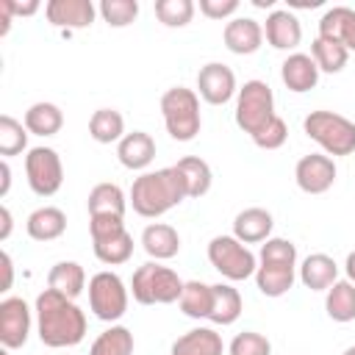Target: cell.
I'll use <instances>...</instances> for the list:
<instances>
[{
	"mask_svg": "<svg viewBox=\"0 0 355 355\" xmlns=\"http://www.w3.org/2000/svg\"><path fill=\"white\" fill-rule=\"evenodd\" d=\"M36 333L44 347L64 349V347H78L86 336V313L80 305L53 288L39 291L36 305Z\"/></svg>",
	"mask_w": 355,
	"mask_h": 355,
	"instance_id": "cell-1",
	"label": "cell"
},
{
	"mask_svg": "<svg viewBox=\"0 0 355 355\" xmlns=\"http://www.w3.org/2000/svg\"><path fill=\"white\" fill-rule=\"evenodd\" d=\"M189 197L186 180L178 166H164L155 172H141L130 186V205L139 216L155 219L180 205Z\"/></svg>",
	"mask_w": 355,
	"mask_h": 355,
	"instance_id": "cell-2",
	"label": "cell"
},
{
	"mask_svg": "<svg viewBox=\"0 0 355 355\" xmlns=\"http://www.w3.org/2000/svg\"><path fill=\"white\" fill-rule=\"evenodd\" d=\"M161 114H164L166 133L175 141H191L202 128L200 94L194 89H186V86L166 89L161 94Z\"/></svg>",
	"mask_w": 355,
	"mask_h": 355,
	"instance_id": "cell-3",
	"label": "cell"
},
{
	"mask_svg": "<svg viewBox=\"0 0 355 355\" xmlns=\"http://www.w3.org/2000/svg\"><path fill=\"white\" fill-rule=\"evenodd\" d=\"M183 286H186V280H180L175 269L161 266L158 261L141 263L133 272V280H130L133 300L141 302V305H169V302H178L180 294H183Z\"/></svg>",
	"mask_w": 355,
	"mask_h": 355,
	"instance_id": "cell-4",
	"label": "cell"
},
{
	"mask_svg": "<svg viewBox=\"0 0 355 355\" xmlns=\"http://www.w3.org/2000/svg\"><path fill=\"white\" fill-rule=\"evenodd\" d=\"M302 130L313 139L324 155H352L355 153V122L336 111H311L302 119Z\"/></svg>",
	"mask_w": 355,
	"mask_h": 355,
	"instance_id": "cell-5",
	"label": "cell"
},
{
	"mask_svg": "<svg viewBox=\"0 0 355 355\" xmlns=\"http://www.w3.org/2000/svg\"><path fill=\"white\" fill-rule=\"evenodd\" d=\"M275 94L263 80H247L236 94V125L250 133V139L275 119Z\"/></svg>",
	"mask_w": 355,
	"mask_h": 355,
	"instance_id": "cell-6",
	"label": "cell"
},
{
	"mask_svg": "<svg viewBox=\"0 0 355 355\" xmlns=\"http://www.w3.org/2000/svg\"><path fill=\"white\" fill-rule=\"evenodd\" d=\"M208 261L227 280H247L258 269V258L236 236H214L208 244Z\"/></svg>",
	"mask_w": 355,
	"mask_h": 355,
	"instance_id": "cell-7",
	"label": "cell"
},
{
	"mask_svg": "<svg viewBox=\"0 0 355 355\" xmlns=\"http://www.w3.org/2000/svg\"><path fill=\"white\" fill-rule=\"evenodd\" d=\"M89 308L103 322H116L128 311V288L116 272H97L89 280Z\"/></svg>",
	"mask_w": 355,
	"mask_h": 355,
	"instance_id": "cell-8",
	"label": "cell"
},
{
	"mask_svg": "<svg viewBox=\"0 0 355 355\" xmlns=\"http://www.w3.org/2000/svg\"><path fill=\"white\" fill-rule=\"evenodd\" d=\"M28 186L36 197H53L64 183V164L53 147H31L25 155Z\"/></svg>",
	"mask_w": 355,
	"mask_h": 355,
	"instance_id": "cell-9",
	"label": "cell"
},
{
	"mask_svg": "<svg viewBox=\"0 0 355 355\" xmlns=\"http://www.w3.org/2000/svg\"><path fill=\"white\" fill-rule=\"evenodd\" d=\"M31 308L22 297H6L0 302V344L6 349L25 347L31 336Z\"/></svg>",
	"mask_w": 355,
	"mask_h": 355,
	"instance_id": "cell-10",
	"label": "cell"
},
{
	"mask_svg": "<svg viewBox=\"0 0 355 355\" xmlns=\"http://www.w3.org/2000/svg\"><path fill=\"white\" fill-rule=\"evenodd\" d=\"M197 92L205 103L211 105H225L227 100H233V94H239L236 86V75L227 64L219 61H208L205 67H200L197 72Z\"/></svg>",
	"mask_w": 355,
	"mask_h": 355,
	"instance_id": "cell-11",
	"label": "cell"
},
{
	"mask_svg": "<svg viewBox=\"0 0 355 355\" xmlns=\"http://www.w3.org/2000/svg\"><path fill=\"white\" fill-rule=\"evenodd\" d=\"M294 180L305 194H324L336 183V164L324 153L302 155L294 166Z\"/></svg>",
	"mask_w": 355,
	"mask_h": 355,
	"instance_id": "cell-12",
	"label": "cell"
},
{
	"mask_svg": "<svg viewBox=\"0 0 355 355\" xmlns=\"http://www.w3.org/2000/svg\"><path fill=\"white\" fill-rule=\"evenodd\" d=\"M94 14H97V8L92 0H50L44 6L47 22L55 28H67V31L89 28L94 22Z\"/></svg>",
	"mask_w": 355,
	"mask_h": 355,
	"instance_id": "cell-13",
	"label": "cell"
},
{
	"mask_svg": "<svg viewBox=\"0 0 355 355\" xmlns=\"http://www.w3.org/2000/svg\"><path fill=\"white\" fill-rule=\"evenodd\" d=\"M263 36L275 50H294L302 42V25L288 8H272L263 22Z\"/></svg>",
	"mask_w": 355,
	"mask_h": 355,
	"instance_id": "cell-14",
	"label": "cell"
},
{
	"mask_svg": "<svg viewBox=\"0 0 355 355\" xmlns=\"http://www.w3.org/2000/svg\"><path fill=\"white\" fill-rule=\"evenodd\" d=\"M222 42L236 55H252L263 42V25L252 17H236L225 25Z\"/></svg>",
	"mask_w": 355,
	"mask_h": 355,
	"instance_id": "cell-15",
	"label": "cell"
},
{
	"mask_svg": "<svg viewBox=\"0 0 355 355\" xmlns=\"http://www.w3.org/2000/svg\"><path fill=\"white\" fill-rule=\"evenodd\" d=\"M272 227H275L272 214L258 205L239 211L233 219V236L241 244H263L266 239H272Z\"/></svg>",
	"mask_w": 355,
	"mask_h": 355,
	"instance_id": "cell-16",
	"label": "cell"
},
{
	"mask_svg": "<svg viewBox=\"0 0 355 355\" xmlns=\"http://www.w3.org/2000/svg\"><path fill=\"white\" fill-rule=\"evenodd\" d=\"M116 158L125 169H147L155 158V139L144 130H133V133H125L122 141L116 144Z\"/></svg>",
	"mask_w": 355,
	"mask_h": 355,
	"instance_id": "cell-17",
	"label": "cell"
},
{
	"mask_svg": "<svg viewBox=\"0 0 355 355\" xmlns=\"http://www.w3.org/2000/svg\"><path fill=\"white\" fill-rule=\"evenodd\" d=\"M280 78L286 83L288 92H311L319 83V67L308 53H291L283 64H280Z\"/></svg>",
	"mask_w": 355,
	"mask_h": 355,
	"instance_id": "cell-18",
	"label": "cell"
},
{
	"mask_svg": "<svg viewBox=\"0 0 355 355\" xmlns=\"http://www.w3.org/2000/svg\"><path fill=\"white\" fill-rule=\"evenodd\" d=\"M319 36L344 44L347 50H355V8L333 6L319 19Z\"/></svg>",
	"mask_w": 355,
	"mask_h": 355,
	"instance_id": "cell-19",
	"label": "cell"
},
{
	"mask_svg": "<svg viewBox=\"0 0 355 355\" xmlns=\"http://www.w3.org/2000/svg\"><path fill=\"white\" fill-rule=\"evenodd\" d=\"M141 247L153 261H169L180 252V236L166 222H153L141 230Z\"/></svg>",
	"mask_w": 355,
	"mask_h": 355,
	"instance_id": "cell-20",
	"label": "cell"
},
{
	"mask_svg": "<svg viewBox=\"0 0 355 355\" xmlns=\"http://www.w3.org/2000/svg\"><path fill=\"white\" fill-rule=\"evenodd\" d=\"M338 280V263L324 252H311L300 266V283L311 291H327Z\"/></svg>",
	"mask_w": 355,
	"mask_h": 355,
	"instance_id": "cell-21",
	"label": "cell"
},
{
	"mask_svg": "<svg viewBox=\"0 0 355 355\" xmlns=\"http://www.w3.org/2000/svg\"><path fill=\"white\" fill-rule=\"evenodd\" d=\"M25 230L33 241H55L67 230V214L55 205H42L28 216Z\"/></svg>",
	"mask_w": 355,
	"mask_h": 355,
	"instance_id": "cell-22",
	"label": "cell"
},
{
	"mask_svg": "<svg viewBox=\"0 0 355 355\" xmlns=\"http://www.w3.org/2000/svg\"><path fill=\"white\" fill-rule=\"evenodd\" d=\"M222 352L225 344L214 327H194L180 338H175L172 344V355H222Z\"/></svg>",
	"mask_w": 355,
	"mask_h": 355,
	"instance_id": "cell-23",
	"label": "cell"
},
{
	"mask_svg": "<svg viewBox=\"0 0 355 355\" xmlns=\"http://www.w3.org/2000/svg\"><path fill=\"white\" fill-rule=\"evenodd\" d=\"M211 313H208V322H214V324H222V327H227V324H233L239 316H241V294H239V288H233L230 283H214L211 286Z\"/></svg>",
	"mask_w": 355,
	"mask_h": 355,
	"instance_id": "cell-24",
	"label": "cell"
},
{
	"mask_svg": "<svg viewBox=\"0 0 355 355\" xmlns=\"http://www.w3.org/2000/svg\"><path fill=\"white\" fill-rule=\"evenodd\" d=\"M89 216H125L128 200L116 183H97L86 200Z\"/></svg>",
	"mask_w": 355,
	"mask_h": 355,
	"instance_id": "cell-25",
	"label": "cell"
},
{
	"mask_svg": "<svg viewBox=\"0 0 355 355\" xmlns=\"http://www.w3.org/2000/svg\"><path fill=\"white\" fill-rule=\"evenodd\" d=\"M22 122H25L28 133H33V136H55L64 128V111L55 103L42 100V103H33L25 111Z\"/></svg>",
	"mask_w": 355,
	"mask_h": 355,
	"instance_id": "cell-26",
	"label": "cell"
},
{
	"mask_svg": "<svg viewBox=\"0 0 355 355\" xmlns=\"http://www.w3.org/2000/svg\"><path fill=\"white\" fill-rule=\"evenodd\" d=\"M47 288L75 300L83 288H86V272L78 261H58L50 272H47Z\"/></svg>",
	"mask_w": 355,
	"mask_h": 355,
	"instance_id": "cell-27",
	"label": "cell"
},
{
	"mask_svg": "<svg viewBox=\"0 0 355 355\" xmlns=\"http://www.w3.org/2000/svg\"><path fill=\"white\" fill-rule=\"evenodd\" d=\"M297 266H280V263H261L255 269V286L263 297H283L294 280H297Z\"/></svg>",
	"mask_w": 355,
	"mask_h": 355,
	"instance_id": "cell-28",
	"label": "cell"
},
{
	"mask_svg": "<svg viewBox=\"0 0 355 355\" xmlns=\"http://www.w3.org/2000/svg\"><path fill=\"white\" fill-rule=\"evenodd\" d=\"M89 136L97 144H119L125 136V116L116 108H97L89 119Z\"/></svg>",
	"mask_w": 355,
	"mask_h": 355,
	"instance_id": "cell-29",
	"label": "cell"
},
{
	"mask_svg": "<svg viewBox=\"0 0 355 355\" xmlns=\"http://www.w3.org/2000/svg\"><path fill=\"white\" fill-rule=\"evenodd\" d=\"M175 166H178V172L183 175V180H186V191H189L191 200H200V197H205V194L211 191L214 172H211V166H208L202 158H197V155H186V158H180Z\"/></svg>",
	"mask_w": 355,
	"mask_h": 355,
	"instance_id": "cell-30",
	"label": "cell"
},
{
	"mask_svg": "<svg viewBox=\"0 0 355 355\" xmlns=\"http://www.w3.org/2000/svg\"><path fill=\"white\" fill-rule=\"evenodd\" d=\"M324 311L333 322H352L355 319V283L336 280L324 294Z\"/></svg>",
	"mask_w": 355,
	"mask_h": 355,
	"instance_id": "cell-31",
	"label": "cell"
},
{
	"mask_svg": "<svg viewBox=\"0 0 355 355\" xmlns=\"http://www.w3.org/2000/svg\"><path fill=\"white\" fill-rule=\"evenodd\" d=\"M92 247H94V255H97L100 263L119 266V263L130 261V255H133V236L128 230H122V233H114V236L92 241Z\"/></svg>",
	"mask_w": 355,
	"mask_h": 355,
	"instance_id": "cell-32",
	"label": "cell"
},
{
	"mask_svg": "<svg viewBox=\"0 0 355 355\" xmlns=\"http://www.w3.org/2000/svg\"><path fill=\"white\" fill-rule=\"evenodd\" d=\"M89 355H133V333L125 324H111L92 341Z\"/></svg>",
	"mask_w": 355,
	"mask_h": 355,
	"instance_id": "cell-33",
	"label": "cell"
},
{
	"mask_svg": "<svg viewBox=\"0 0 355 355\" xmlns=\"http://www.w3.org/2000/svg\"><path fill=\"white\" fill-rule=\"evenodd\" d=\"M311 58L316 61L319 72H330V75H336V72H341V69L347 67L349 50H347L344 44H338V42H330V39L316 36V39L311 42Z\"/></svg>",
	"mask_w": 355,
	"mask_h": 355,
	"instance_id": "cell-34",
	"label": "cell"
},
{
	"mask_svg": "<svg viewBox=\"0 0 355 355\" xmlns=\"http://www.w3.org/2000/svg\"><path fill=\"white\" fill-rule=\"evenodd\" d=\"M211 286L202 283V280H186L183 286V294L178 300L180 311L189 316V319H208L211 313Z\"/></svg>",
	"mask_w": 355,
	"mask_h": 355,
	"instance_id": "cell-35",
	"label": "cell"
},
{
	"mask_svg": "<svg viewBox=\"0 0 355 355\" xmlns=\"http://www.w3.org/2000/svg\"><path fill=\"white\" fill-rule=\"evenodd\" d=\"M22 150H28L25 122H17L11 114H3L0 116V155L11 158V155H19Z\"/></svg>",
	"mask_w": 355,
	"mask_h": 355,
	"instance_id": "cell-36",
	"label": "cell"
},
{
	"mask_svg": "<svg viewBox=\"0 0 355 355\" xmlns=\"http://www.w3.org/2000/svg\"><path fill=\"white\" fill-rule=\"evenodd\" d=\"M197 6L191 0H155V17L166 28H183L191 22Z\"/></svg>",
	"mask_w": 355,
	"mask_h": 355,
	"instance_id": "cell-37",
	"label": "cell"
},
{
	"mask_svg": "<svg viewBox=\"0 0 355 355\" xmlns=\"http://www.w3.org/2000/svg\"><path fill=\"white\" fill-rule=\"evenodd\" d=\"M97 11L111 28H128L139 17V3L136 0H103Z\"/></svg>",
	"mask_w": 355,
	"mask_h": 355,
	"instance_id": "cell-38",
	"label": "cell"
},
{
	"mask_svg": "<svg viewBox=\"0 0 355 355\" xmlns=\"http://www.w3.org/2000/svg\"><path fill=\"white\" fill-rule=\"evenodd\" d=\"M261 263H280V266H297V247L288 239H266L258 252Z\"/></svg>",
	"mask_w": 355,
	"mask_h": 355,
	"instance_id": "cell-39",
	"label": "cell"
},
{
	"mask_svg": "<svg viewBox=\"0 0 355 355\" xmlns=\"http://www.w3.org/2000/svg\"><path fill=\"white\" fill-rule=\"evenodd\" d=\"M230 355H272V344L266 336L244 330L230 341Z\"/></svg>",
	"mask_w": 355,
	"mask_h": 355,
	"instance_id": "cell-40",
	"label": "cell"
},
{
	"mask_svg": "<svg viewBox=\"0 0 355 355\" xmlns=\"http://www.w3.org/2000/svg\"><path fill=\"white\" fill-rule=\"evenodd\" d=\"M286 139H288V125H286L283 116H275L269 125H263V128L252 136V141H255L261 150H277V147L286 144Z\"/></svg>",
	"mask_w": 355,
	"mask_h": 355,
	"instance_id": "cell-41",
	"label": "cell"
},
{
	"mask_svg": "<svg viewBox=\"0 0 355 355\" xmlns=\"http://www.w3.org/2000/svg\"><path fill=\"white\" fill-rule=\"evenodd\" d=\"M122 230H125V216H89L92 241L114 236V233H122Z\"/></svg>",
	"mask_w": 355,
	"mask_h": 355,
	"instance_id": "cell-42",
	"label": "cell"
},
{
	"mask_svg": "<svg viewBox=\"0 0 355 355\" xmlns=\"http://www.w3.org/2000/svg\"><path fill=\"white\" fill-rule=\"evenodd\" d=\"M239 11V0H200V14L208 19H227Z\"/></svg>",
	"mask_w": 355,
	"mask_h": 355,
	"instance_id": "cell-43",
	"label": "cell"
},
{
	"mask_svg": "<svg viewBox=\"0 0 355 355\" xmlns=\"http://www.w3.org/2000/svg\"><path fill=\"white\" fill-rule=\"evenodd\" d=\"M6 3V8L11 11V17H31V14H36L42 6H39V0H28V3H17V0H3Z\"/></svg>",
	"mask_w": 355,
	"mask_h": 355,
	"instance_id": "cell-44",
	"label": "cell"
},
{
	"mask_svg": "<svg viewBox=\"0 0 355 355\" xmlns=\"http://www.w3.org/2000/svg\"><path fill=\"white\" fill-rule=\"evenodd\" d=\"M0 261H3V288L0 291H8L11 288V280H14V263H11V255L3 250V255H0Z\"/></svg>",
	"mask_w": 355,
	"mask_h": 355,
	"instance_id": "cell-45",
	"label": "cell"
},
{
	"mask_svg": "<svg viewBox=\"0 0 355 355\" xmlns=\"http://www.w3.org/2000/svg\"><path fill=\"white\" fill-rule=\"evenodd\" d=\"M11 189V166H8V158L0 161V197H6Z\"/></svg>",
	"mask_w": 355,
	"mask_h": 355,
	"instance_id": "cell-46",
	"label": "cell"
},
{
	"mask_svg": "<svg viewBox=\"0 0 355 355\" xmlns=\"http://www.w3.org/2000/svg\"><path fill=\"white\" fill-rule=\"evenodd\" d=\"M0 222H3V225H0V241H6V239L11 236V225H14L8 205H0Z\"/></svg>",
	"mask_w": 355,
	"mask_h": 355,
	"instance_id": "cell-47",
	"label": "cell"
},
{
	"mask_svg": "<svg viewBox=\"0 0 355 355\" xmlns=\"http://www.w3.org/2000/svg\"><path fill=\"white\" fill-rule=\"evenodd\" d=\"M344 269H347V280H349V283H355V250L347 255V261H344Z\"/></svg>",
	"mask_w": 355,
	"mask_h": 355,
	"instance_id": "cell-48",
	"label": "cell"
},
{
	"mask_svg": "<svg viewBox=\"0 0 355 355\" xmlns=\"http://www.w3.org/2000/svg\"><path fill=\"white\" fill-rule=\"evenodd\" d=\"M288 6L291 8H316V6H322V0H288Z\"/></svg>",
	"mask_w": 355,
	"mask_h": 355,
	"instance_id": "cell-49",
	"label": "cell"
},
{
	"mask_svg": "<svg viewBox=\"0 0 355 355\" xmlns=\"http://www.w3.org/2000/svg\"><path fill=\"white\" fill-rule=\"evenodd\" d=\"M252 6H258V8H272L275 0H252Z\"/></svg>",
	"mask_w": 355,
	"mask_h": 355,
	"instance_id": "cell-50",
	"label": "cell"
},
{
	"mask_svg": "<svg viewBox=\"0 0 355 355\" xmlns=\"http://www.w3.org/2000/svg\"><path fill=\"white\" fill-rule=\"evenodd\" d=\"M344 355H355V344H352V347H347V349H344Z\"/></svg>",
	"mask_w": 355,
	"mask_h": 355,
	"instance_id": "cell-51",
	"label": "cell"
}]
</instances>
